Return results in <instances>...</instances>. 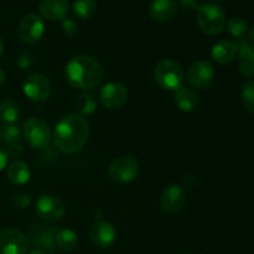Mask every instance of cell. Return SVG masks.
<instances>
[{
    "label": "cell",
    "mask_w": 254,
    "mask_h": 254,
    "mask_svg": "<svg viewBox=\"0 0 254 254\" xmlns=\"http://www.w3.org/2000/svg\"><path fill=\"white\" fill-rule=\"evenodd\" d=\"M89 136V123L79 114L64 116L55 127L52 140L55 146L64 154L82 150Z\"/></svg>",
    "instance_id": "6da1fadb"
},
{
    "label": "cell",
    "mask_w": 254,
    "mask_h": 254,
    "mask_svg": "<svg viewBox=\"0 0 254 254\" xmlns=\"http://www.w3.org/2000/svg\"><path fill=\"white\" fill-rule=\"evenodd\" d=\"M104 69L93 57L81 55L67 62L64 78L71 87L82 91H89L99 86L103 79Z\"/></svg>",
    "instance_id": "7a4b0ae2"
},
{
    "label": "cell",
    "mask_w": 254,
    "mask_h": 254,
    "mask_svg": "<svg viewBox=\"0 0 254 254\" xmlns=\"http://www.w3.org/2000/svg\"><path fill=\"white\" fill-rule=\"evenodd\" d=\"M154 79L160 88L176 92L183 87L185 81V71L179 62L174 60H164L155 66Z\"/></svg>",
    "instance_id": "3957f363"
},
{
    "label": "cell",
    "mask_w": 254,
    "mask_h": 254,
    "mask_svg": "<svg viewBox=\"0 0 254 254\" xmlns=\"http://www.w3.org/2000/svg\"><path fill=\"white\" fill-rule=\"evenodd\" d=\"M196 21L205 34L218 35L226 26V14L217 4L206 2L196 10Z\"/></svg>",
    "instance_id": "277c9868"
},
{
    "label": "cell",
    "mask_w": 254,
    "mask_h": 254,
    "mask_svg": "<svg viewBox=\"0 0 254 254\" xmlns=\"http://www.w3.org/2000/svg\"><path fill=\"white\" fill-rule=\"evenodd\" d=\"M22 135L31 148L42 150L47 148L52 140V131L50 126L41 118L31 117L24 123Z\"/></svg>",
    "instance_id": "5b68a950"
},
{
    "label": "cell",
    "mask_w": 254,
    "mask_h": 254,
    "mask_svg": "<svg viewBox=\"0 0 254 254\" xmlns=\"http://www.w3.org/2000/svg\"><path fill=\"white\" fill-rule=\"evenodd\" d=\"M139 175V163L134 156L124 155L116 159L108 168L111 180L119 184H128L135 180Z\"/></svg>",
    "instance_id": "8992f818"
},
{
    "label": "cell",
    "mask_w": 254,
    "mask_h": 254,
    "mask_svg": "<svg viewBox=\"0 0 254 254\" xmlns=\"http://www.w3.org/2000/svg\"><path fill=\"white\" fill-rule=\"evenodd\" d=\"M25 96L32 102H46L52 92V84L50 79L42 73H32L25 78L22 84Z\"/></svg>",
    "instance_id": "52a82bcc"
},
{
    "label": "cell",
    "mask_w": 254,
    "mask_h": 254,
    "mask_svg": "<svg viewBox=\"0 0 254 254\" xmlns=\"http://www.w3.org/2000/svg\"><path fill=\"white\" fill-rule=\"evenodd\" d=\"M45 31V24L41 16L37 14H27L20 20L17 26V35L20 40L27 45H35L41 40Z\"/></svg>",
    "instance_id": "ba28073f"
},
{
    "label": "cell",
    "mask_w": 254,
    "mask_h": 254,
    "mask_svg": "<svg viewBox=\"0 0 254 254\" xmlns=\"http://www.w3.org/2000/svg\"><path fill=\"white\" fill-rule=\"evenodd\" d=\"M189 83L196 89H207L215 79V68L208 61H196L188 68Z\"/></svg>",
    "instance_id": "9c48e42d"
},
{
    "label": "cell",
    "mask_w": 254,
    "mask_h": 254,
    "mask_svg": "<svg viewBox=\"0 0 254 254\" xmlns=\"http://www.w3.org/2000/svg\"><path fill=\"white\" fill-rule=\"evenodd\" d=\"M102 106L108 109H118L128 102L129 92L124 84L118 82H109L104 84L98 93Z\"/></svg>",
    "instance_id": "30bf717a"
},
{
    "label": "cell",
    "mask_w": 254,
    "mask_h": 254,
    "mask_svg": "<svg viewBox=\"0 0 254 254\" xmlns=\"http://www.w3.org/2000/svg\"><path fill=\"white\" fill-rule=\"evenodd\" d=\"M29 250L27 237L16 228L0 231V254H26Z\"/></svg>",
    "instance_id": "8fae6325"
},
{
    "label": "cell",
    "mask_w": 254,
    "mask_h": 254,
    "mask_svg": "<svg viewBox=\"0 0 254 254\" xmlns=\"http://www.w3.org/2000/svg\"><path fill=\"white\" fill-rule=\"evenodd\" d=\"M36 213L41 220L47 222L60 221L66 213L64 201L55 195H44L37 200Z\"/></svg>",
    "instance_id": "7c38bea8"
},
{
    "label": "cell",
    "mask_w": 254,
    "mask_h": 254,
    "mask_svg": "<svg viewBox=\"0 0 254 254\" xmlns=\"http://www.w3.org/2000/svg\"><path fill=\"white\" fill-rule=\"evenodd\" d=\"M57 231L59 230L54 226L35 225L34 227L30 228L26 237L29 243H31L34 247L54 253L57 248L56 243H55Z\"/></svg>",
    "instance_id": "4fadbf2b"
},
{
    "label": "cell",
    "mask_w": 254,
    "mask_h": 254,
    "mask_svg": "<svg viewBox=\"0 0 254 254\" xmlns=\"http://www.w3.org/2000/svg\"><path fill=\"white\" fill-rule=\"evenodd\" d=\"M89 237L93 245L102 250H106V248L112 247L116 242V228L108 221L97 220L89 228Z\"/></svg>",
    "instance_id": "5bb4252c"
},
{
    "label": "cell",
    "mask_w": 254,
    "mask_h": 254,
    "mask_svg": "<svg viewBox=\"0 0 254 254\" xmlns=\"http://www.w3.org/2000/svg\"><path fill=\"white\" fill-rule=\"evenodd\" d=\"M186 203V192L181 186L170 185L164 190L160 197L161 210L166 215H176Z\"/></svg>",
    "instance_id": "9a60e30c"
},
{
    "label": "cell",
    "mask_w": 254,
    "mask_h": 254,
    "mask_svg": "<svg viewBox=\"0 0 254 254\" xmlns=\"http://www.w3.org/2000/svg\"><path fill=\"white\" fill-rule=\"evenodd\" d=\"M20 138L21 131L16 124H4L0 127V141L5 144V151L11 158H20L24 153Z\"/></svg>",
    "instance_id": "2e32d148"
},
{
    "label": "cell",
    "mask_w": 254,
    "mask_h": 254,
    "mask_svg": "<svg viewBox=\"0 0 254 254\" xmlns=\"http://www.w3.org/2000/svg\"><path fill=\"white\" fill-rule=\"evenodd\" d=\"M178 14L175 0H154L149 6V16L156 22L171 21Z\"/></svg>",
    "instance_id": "e0dca14e"
},
{
    "label": "cell",
    "mask_w": 254,
    "mask_h": 254,
    "mask_svg": "<svg viewBox=\"0 0 254 254\" xmlns=\"http://www.w3.org/2000/svg\"><path fill=\"white\" fill-rule=\"evenodd\" d=\"M40 12L44 17L51 21L66 19L68 14V0H42L40 2Z\"/></svg>",
    "instance_id": "ac0fdd59"
},
{
    "label": "cell",
    "mask_w": 254,
    "mask_h": 254,
    "mask_svg": "<svg viewBox=\"0 0 254 254\" xmlns=\"http://www.w3.org/2000/svg\"><path fill=\"white\" fill-rule=\"evenodd\" d=\"M238 54V45L231 40H221L212 47L211 56L218 64H227L235 60Z\"/></svg>",
    "instance_id": "d6986e66"
},
{
    "label": "cell",
    "mask_w": 254,
    "mask_h": 254,
    "mask_svg": "<svg viewBox=\"0 0 254 254\" xmlns=\"http://www.w3.org/2000/svg\"><path fill=\"white\" fill-rule=\"evenodd\" d=\"M176 107L183 112H192L198 106V96L195 91L188 87H181L174 96Z\"/></svg>",
    "instance_id": "ffe728a7"
},
{
    "label": "cell",
    "mask_w": 254,
    "mask_h": 254,
    "mask_svg": "<svg viewBox=\"0 0 254 254\" xmlns=\"http://www.w3.org/2000/svg\"><path fill=\"white\" fill-rule=\"evenodd\" d=\"M6 176L12 185H25L30 180L31 173L25 161L15 160L7 168Z\"/></svg>",
    "instance_id": "44dd1931"
},
{
    "label": "cell",
    "mask_w": 254,
    "mask_h": 254,
    "mask_svg": "<svg viewBox=\"0 0 254 254\" xmlns=\"http://www.w3.org/2000/svg\"><path fill=\"white\" fill-rule=\"evenodd\" d=\"M238 67L243 76L254 77V46L243 44L238 52Z\"/></svg>",
    "instance_id": "7402d4cb"
},
{
    "label": "cell",
    "mask_w": 254,
    "mask_h": 254,
    "mask_svg": "<svg viewBox=\"0 0 254 254\" xmlns=\"http://www.w3.org/2000/svg\"><path fill=\"white\" fill-rule=\"evenodd\" d=\"M20 107L14 99L5 98L0 102V121L4 124H15L19 121Z\"/></svg>",
    "instance_id": "603a6c76"
},
{
    "label": "cell",
    "mask_w": 254,
    "mask_h": 254,
    "mask_svg": "<svg viewBox=\"0 0 254 254\" xmlns=\"http://www.w3.org/2000/svg\"><path fill=\"white\" fill-rule=\"evenodd\" d=\"M55 243L59 250L64 251V252H71L78 245V237L74 231L69 230V228H64V230L57 231Z\"/></svg>",
    "instance_id": "cb8c5ba5"
},
{
    "label": "cell",
    "mask_w": 254,
    "mask_h": 254,
    "mask_svg": "<svg viewBox=\"0 0 254 254\" xmlns=\"http://www.w3.org/2000/svg\"><path fill=\"white\" fill-rule=\"evenodd\" d=\"M76 108L79 116H89L97 111V98L93 93L88 91L82 92L76 98Z\"/></svg>",
    "instance_id": "d4e9b609"
},
{
    "label": "cell",
    "mask_w": 254,
    "mask_h": 254,
    "mask_svg": "<svg viewBox=\"0 0 254 254\" xmlns=\"http://www.w3.org/2000/svg\"><path fill=\"white\" fill-rule=\"evenodd\" d=\"M97 11V4L94 0H74L73 14L78 19L87 20L94 16Z\"/></svg>",
    "instance_id": "484cf974"
},
{
    "label": "cell",
    "mask_w": 254,
    "mask_h": 254,
    "mask_svg": "<svg viewBox=\"0 0 254 254\" xmlns=\"http://www.w3.org/2000/svg\"><path fill=\"white\" fill-rule=\"evenodd\" d=\"M227 31L236 39H242L248 32V24L241 17H232L227 22Z\"/></svg>",
    "instance_id": "4316f807"
},
{
    "label": "cell",
    "mask_w": 254,
    "mask_h": 254,
    "mask_svg": "<svg viewBox=\"0 0 254 254\" xmlns=\"http://www.w3.org/2000/svg\"><path fill=\"white\" fill-rule=\"evenodd\" d=\"M241 99L245 108L251 113H254V81H248L243 84Z\"/></svg>",
    "instance_id": "83f0119b"
},
{
    "label": "cell",
    "mask_w": 254,
    "mask_h": 254,
    "mask_svg": "<svg viewBox=\"0 0 254 254\" xmlns=\"http://www.w3.org/2000/svg\"><path fill=\"white\" fill-rule=\"evenodd\" d=\"M35 64V55L31 50L25 49L24 51H21V54L19 55V59H17V66L22 69V71H27V69L31 68Z\"/></svg>",
    "instance_id": "f1b7e54d"
},
{
    "label": "cell",
    "mask_w": 254,
    "mask_h": 254,
    "mask_svg": "<svg viewBox=\"0 0 254 254\" xmlns=\"http://www.w3.org/2000/svg\"><path fill=\"white\" fill-rule=\"evenodd\" d=\"M31 205V196L25 192H17L12 196L11 206L16 210H26Z\"/></svg>",
    "instance_id": "f546056e"
},
{
    "label": "cell",
    "mask_w": 254,
    "mask_h": 254,
    "mask_svg": "<svg viewBox=\"0 0 254 254\" xmlns=\"http://www.w3.org/2000/svg\"><path fill=\"white\" fill-rule=\"evenodd\" d=\"M77 25L72 19L62 20V31L67 37H72L77 34Z\"/></svg>",
    "instance_id": "4dcf8cb0"
},
{
    "label": "cell",
    "mask_w": 254,
    "mask_h": 254,
    "mask_svg": "<svg viewBox=\"0 0 254 254\" xmlns=\"http://www.w3.org/2000/svg\"><path fill=\"white\" fill-rule=\"evenodd\" d=\"M180 2L184 9L188 10H197L198 6H200L198 0H180Z\"/></svg>",
    "instance_id": "1f68e13d"
},
{
    "label": "cell",
    "mask_w": 254,
    "mask_h": 254,
    "mask_svg": "<svg viewBox=\"0 0 254 254\" xmlns=\"http://www.w3.org/2000/svg\"><path fill=\"white\" fill-rule=\"evenodd\" d=\"M7 159H9V155H7V153L5 151V149L0 146V171L6 166Z\"/></svg>",
    "instance_id": "d6a6232c"
},
{
    "label": "cell",
    "mask_w": 254,
    "mask_h": 254,
    "mask_svg": "<svg viewBox=\"0 0 254 254\" xmlns=\"http://www.w3.org/2000/svg\"><path fill=\"white\" fill-rule=\"evenodd\" d=\"M27 254H47V252L46 251H44V250H41V248H32L31 251H30L29 253Z\"/></svg>",
    "instance_id": "836d02e7"
},
{
    "label": "cell",
    "mask_w": 254,
    "mask_h": 254,
    "mask_svg": "<svg viewBox=\"0 0 254 254\" xmlns=\"http://www.w3.org/2000/svg\"><path fill=\"white\" fill-rule=\"evenodd\" d=\"M5 79H6V76H5V72L0 68V87L5 83Z\"/></svg>",
    "instance_id": "e575fe53"
},
{
    "label": "cell",
    "mask_w": 254,
    "mask_h": 254,
    "mask_svg": "<svg viewBox=\"0 0 254 254\" xmlns=\"http://www.w3.org/2000/svg\"><path fill=\"white\" fill-rule=\"evenodd\" d=\"M2 54H4V42H2L1 37H0V57L2 56Z\"/></svg>",
    "instance_id": "d590c367"
},
{
    "label": "cell",
    "mask_w": 254,
    "mask_h": 254,
    "mask_svg": "<svg viewBox=\"0 0 254 254\" xmlns=\"http://www.w3.org/2000/svg\"><path fill=\"white\" fill-rule=\"evenodd\" d=\"M250 40L254 44V26L251 29V31H250Z\"/></svg>",
    "instance_id": "8d00e7d4"
},
{
    "label": "cell",
    "mask_w": 254,
    "mask_h": 254,
    "mask_svg": "<svg viewBox=\"0 0 254 254\" xmlns=\"http://www.w3.org/2000/svg\"><path fill=\"white\" fill-rule=\"evenodd\" d=\"M212 1H223V0H212Z\"/></svg>",
    "instance_id": "74e56055"
},
{
    "label": "cell",
    "mask_w": 254,
    "mask_h": 254,
    "mask_svg": "<svg viewBox=\"0 0 254 254\" xmlns=\"http://www.w3.org/2000/svg\"><path fill=\"white\" fill-rule=\"evenodd\" d=\"M184 254H190V253H184Z\"/></svg>",
    "instance_id": "f35d334b"
}]
</instances>
